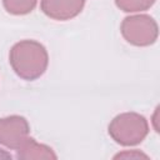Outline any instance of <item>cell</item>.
Here are the masks:
<instances>
[{
  "label": "cell",
  "mask_w": 160,
  "mask_h": 160,
  "mask_svg": "<svg viewBox=\"0 0 160 160\" xmlns=\"http://www.w3.org/2000/svg\"><path fill=\"white\" fill-rule=\"evenodd\" d=\"M9 62L19 78L32 81L46 71L49 54L46 48L36 40H20L10 49Z\"/></svg>",
  "instance_id": "obj_1"
},
{
  "label": "cell",
  "mask_w": 160,
  "mask_h": 160,
  "mask_svg": "<svg viewBox=\"0 0 160 160\" xmlns=\"http://www.w3.org/2000/svg\"><path fill=\"white\" fill-rule=\"evenodd\" d=\"M110 138L119 145L135 146L145 140L149 134V122L145 116L129 111L116 115L108 126Z\"/></svg>",
  "instance_id": "obj_2"
},
{
  "label": "cell",
  "mask_w": 160,
  "mask_h": 160,
  "mask_svg": "<svg viewBox=\"0 0 160 160\" xmlns=\"http://www.w3.org/2000/svg\"><path fill=\"white\" fill-rule=\"evenodd\" d=\"M122 38L134 46H150L158 40L159 28L155 19L148 14L126 16L120 25Z\"/></svg>",
  "instance_id": "obj_3"
},
{
  "label": "cell",
  "mask_w": 160,
  "mask_h": 160,
  "mask_svg": "<svg viewBox=\"0 0 160 160\" xmlns=\"http://www.w3.org/2000/svg\"><path fill=\"white\" fill-rule=\"evenodd\" d=\"M30 135V125L21 115L0 118V145L18 150Z\"/></svg>",
  "instance_id": "obj_4"
},
{
  "label": "cell",
  "mask_w": 160,
  "mask_h": 160,
  "mask_svg": "<svg viewBox=\"0 0 160 160\" xmlns=\"http://www.w3.org/2000/svg\"><path fill=\"white\" fill-rule=\"evenodd\" d=\"M86 0H41L40 9L50 19L66 21L76 18L84 9Z\"/></svg>",
  "instance_id": "obj_5"
},
{
  "label": "cell",
  "mask_w": 160,
  "mask_h": 160,
  "mask_svg": "<svg viewBox=\"0 0 160 160\" xmlns=\"http://www.w3.org/2000/svg\"><path fill=\"white\" fill-rule=\"evenodd\" d=\"M16 158L22 160H31V159H58V155L54 152V150L45 145L38 142L34 138L29 136L22 145L15 150Z\"/></svg>",
  "instance_id": "obj_6"
},
{
  "label": "cell",
  "mask_w": 160,
  "mask_h": 160,
  "mask_svg": "<svg viewBox=\"0 0 160 160\" xmlns=\"http://www.w3.org/2000/svg\"><path fill=\"white\" fill-rule=\"evenodd\" d=\"M38 0H2V6L11 15H26L31 12Z\"/></svg>",
  "instance_id": "obj_7"
},
{
  "label": "cell",
  "mask_w": 160,
  "mask_h": 160,
  "mask_svg": "<svg viewBox=\"0 0 160 160\" xmlns=\"http://www.w3.org/2000/svg\"><path fill=\"white\" fill-rule=\"evenodd\" d=\"M115 5L124 12H140L150 9L156 0H114Z\"/></svg>",
  "instance_id": "obj_8"
},
{
  "label": "cell",
  "mask_w": 160,
  "mask_h": 160,
  "mask_svg": "<svg viewBox=\"0 0 160 160\" xmlns=\"http://www.w3.org/2000/svg\"><path fill=\"white\" fill-rule=\"evenodd\" d=\"M114 159H149V156L140 150H125L116 154Z\"/></svg>",
  "instance_id": "obj_9"
},
{
  "label": "cell",
  "mask_w": 160,
  "mask_h": 160,
  "mask_svg": "<svg viewBox=\"0 0 160 160\" xmlns=\"http://www.w3.org/2000/svg\"><path fill=\"white\" fill-rule=\"evenodd\" d=\"M158 114H159V106L156 108L154 115H152V125H154V129L156 132H159V125H158Z\"/></svg>",
  "instance_id": "obj_10"
},
{
  "label": "cell",
  "mask_w": 160,
  "mask_h": 160,
  "mask_svg": "<svg viewBox=\"0 0 160 160\" xmlns=\"http://www.w3.org/2000/svg\"><path fill=\"white\" fill-rule=\"evenodd\" d=\"M12 156H11V154L10 152H8L6 150H2L1 148H0V159H11Z\"/></svg>",
  "instance_id": "obj_11"
}]
</instances>
